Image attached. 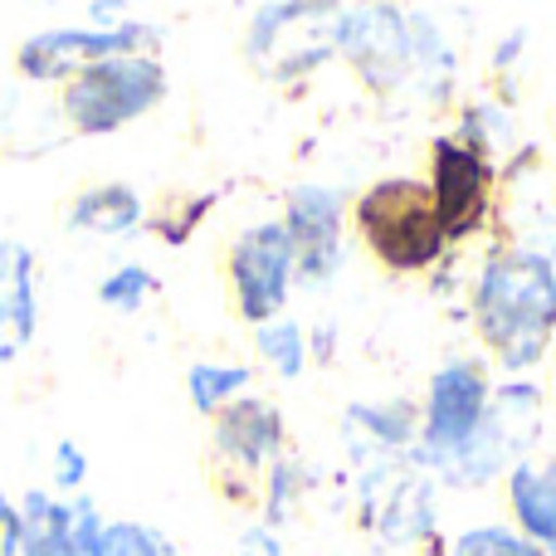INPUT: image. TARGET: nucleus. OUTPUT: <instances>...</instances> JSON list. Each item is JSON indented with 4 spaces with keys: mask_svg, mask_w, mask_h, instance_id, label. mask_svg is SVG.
Segmentation results:
<instances>
[{
    "mask_svg": "<svg viewBox=\"0 0 556 556\" xmlns=\"http://www.w3.org/2000/svg\"><path fill=\"white\" fill-rule=\"evenodd\" d=\"M88 15H93V20H117V15H123V5H108V0H93V5H88Z\"/></svg>",
    "mask_w": 556,
    "mask_h": 556,
    "instance_id": "393cba45",
    "label": "nucleus"
},
{
    "mask_svg": "<svg viewBox=\"0 0 556 556\" xmlns=\"http://www.w3.org/2000/svg\"><path fill=\"white\" fill-rule=\"evenodd\" d=\"M103 556H176L166 532L147 528V522H108L103 532Z\"/></svg>",
    "mask_w": 556,
    "mask_h": 556,
    "instance_id": "aec40b11",
    "label": "nucleus"
},
{
    "mask_svg": "<svg viewBox=\"0 0 556 556\" xmlns=\"http://www.w3.org/2000/svg\"><path fill=\"white\" fill-rule=\"evenodd\" d=\"M415 39H420V20H405L401 10H386V5L337 15L332 25V49H342L376 88L410 74Z\"/></svg>",
    "mask_w": 556,
    "mask_h": 556,
    "instance_id": "1a4fd4ad",
    "label": "nucleus"
},
{
    "mask_svg": "<svg viewBox=\"0 0 556 556\" xmlns=\"http://www.w3.org/2000/svg\"><path fill=\"white\" fill-rule=\"evenodd\" d=\"M434 215L444 225V240L464 244L489 225L493 215V162L489 152L469 147L464 137H434L430 142V181Z\"/></svg>",
    "mask_w": 556,
    "mask_h": 556,
    "instance_id": "0eeeda50",
    "label": "nucleus"
},
{
    "mask_svg": "<svg viewBox=\"0 0 556 556\" xmlns=\"http://www.w3.org/2000/svg\"><path fill=\"white\" fill-rule=\"evenodd\" d=\"M20 542H25V528H20V503H10L0 493V556H20Z\"/></svg>",
    "mask_w": 556,
    "mask_h": 556,
    "instance_id": "5701e85b",
    "label": "nucleus"
},
{
    "mask_svg": "<svg viewBox=\"0 0 556 556\" xmlns=\"http://www.w3.org/2000/svg\"><path fill=\"white\" fill-rule=\"evenodd\" d=\"M166 93H172V78H166L162 59L123 54L68 78L59 108H64V123L78 137H113L123 127H132L137 117L156 113L166 103Z\"/></svg>",
    "mask_w": 556,
    "mask_h": 556,
    "instance_id": "7ed1b4c3",
    "label": "nucleus"
},
{
    "mask_svg": "<svg viewBox=\"0 0 556 556\" xmlns=\"http://www.w3.org/2000/svg\"><path fill=\"white\" fill-rule=\"evenodd\" d=\"M508 489V513H513V532L556 556V464L552 459H518L503 473Z\"/></svg>",
    "mask_w": 556,
    "mask_h": 556,
    "instance_id": "ddd939ff",
    "label": "nucleus"
},
{
    "mask_svg": "<svg viewBox=\"0 0 556 556\" xmlns=\"http://www.w3.org/2000/svg\"><path fill=\"white\" fill-rule=\"evenodd\" d=\"M283 415H278L274 401H260V395H240L235 405H225L211 420V444L215 459L225 469H240L244 479H260L269 473L278 459H283Z\"/></svg>",
    "mask_w": 556,
    "mask_h": 556,
    "instance_id": "9b49d317",
    "label": "nucleus"
},
{
    "mask_svg": "<svg viewBox=\"0 0 556 556\" xmlns=\"http://www.w3.org/2000/svg\"><path fill=\"white\" fill-rule=\"evenodd\" d=\"M293 498H298V464L278 459L269 469V503H264V508H269V528L293 513Z\"/></svg>",
    "mask_w": 556,
    "mask_h": 556,
    "instance_id": "4be33fe9",
    "label": "nucleus"
},
{
    "mask_svg": "<svg viewBox=\"0 0 556 556\" xmlns=\"http://www.w3.org/2000/svg\"><path fill=\"white\" fill-rule=\"evenodd\" d=\"M283 230L293 240L298 283L323 288L327 278L342 269V230H346V205L342 191L323 181H298L283 201Z\"/></svg>",
    "mask_w": 556,
    "mask_h": 556,
    "instance_id": "6e6552de",
    "label": "nucleus"
},
{
    "mask_svg": "<svg viewBox=\"0 0 556 556\" xmlns=\"http://www.w3.org/2000/svg\"><path fill=\"white\" fill-rule=\"evenodd\" d=\"M254 346L283 381H298L307 371V337L293 317H274V323L254 327Z\"/></svg>",
    "mask_w": 556,
    "mask_h": 556,
    "instance_id": "f3484780",
    "label": "nucleus"
},
{
    "mask_svg": "<svg viewBox=\"0 0 556 556\" xmlns=\"http://www.w3.org/2000/svg\"><path fill=\"white\" fill-rule=\"evenodd\" d=\"M235 556H288V552L274 538V528H244L240 542H235Z\"/></svg>",
    "mask_w": 556,
    "mask_h": 556,
    "instance_id": "b1692460",
    "label": "nucleus"
},
{
    "mask_svg": "<svg viewBox=\"0 0 556 556\" xmlns=\"http://www.w3.org/2000/svg\"><path fill=\"white\" fill-rule=\"evenodd\" d=\"M352 225L366 254L391 274H425L450 250L430 191L410 176H386V181L366 186L352 205Z\"/></svg>",
    "mask_w": 556,
    "mask_h": 556,
    "instance_id": "f03ea898",
    "label": "nucleus"
},
{
    "mask_svg": "<svg viewBox=\"0 0 556 556\" xmlns=\"http://www.w3.org/2000/svg\"><path fill=\"white\" fill-rule=\"evenodd\" d=\"M489 401H493V381L483 371V362L454 356L425 386V405H420V434H415V459L425 469L440 473L444 464L459 450H469L473 434L489 420Z\"/></svg>",
    "mask_w": 556,
    "mask_h": 556,
    "instance_id": "39448f33",
    "label": "nucleus"
},
{
    "mask_svg": "<svg viewBox=\"0 0 556 556\" xmlns=\"http://www.w3.org/2000/svg\"><path fill=\"white\" fill-rule=\"evenodd\" d=\"M49 483H54L59 498H74V493H84V483H88V454L78 450L74 440H59L54 444V469H49Z\"/></svg>",
    "mask_w": 556,
    "mask_h": 556,
    "instance_id": "412c9836",
    "label": "nucleus"
},
{
    "mask_svg": "<svg viewBox=\"0 0 556 556\" xmlns=\"http://www.w3.org/2000/svg\"><path fill=\"white\" fill-rule=\"evenodd\" d=\"M473 327L503 371H532L556 337V264L538 250H498L473 283Z\"/></svg>",
    "mask_w": 556,
    "mask_h": 556,
    "instance_id": "f257e3e1",
    "label": "nucleus"
},
{
    "mask_svg": "<svg viewBox=\"0 0 556 556\" xmlns=\"http://www.w3.org/2000/svg\"><path fill=\"white\" fill-rule=\"evenodd\" d=\"M225 274H230L235 313H240L244 323L264 327V323H274V317H283L288 288L298 283L293 240H288L283 220H260L235 235Z\"/></svg>",
    "mask_w": 556,
    "mask_h": 556,
    "instance_id": "423d86ee",
    "label": "nucleus"
},
{
    "mask_svg": "<svg viewBox=\"0 0 556 556\" xmlns=\"http://www.w3.org/2000/svg\"><path fill=\"white\" fill-rule=\"evenodd\" d=\"M20 556H103V513L88 493L59 498L49 489H29L20 503Z\"/></svg>",
    "mask_w": 556,
    "mask_h": 556,
    "instance_id": "9d476101",
    "label": "nucleus"
},
{
    "mask_svg": "<svg viewBox=\"0 0 556 556\" xmlns=\"http://www.w3.org/2000/svg\"><path fill=\"white\" fill-rule=\"evenodd\" d=\"M250 381H254V371L240 362H195L191 371H186V395H191L195 410L215 420L225 405L250 395Z\"/></svg>",
    "mask_w": 556,
    "mask_h": 556,
    "instance_id": "dca6fc26",
    "label": "nucleus"
},
{
    "mask_svg": "<svg viewBox=\"0 0 556 556\" xmlns=\"http://www.w3.org/2000/svg\"><path fill=\"white\" fill-rule=\"evenodd\" d=\"M450 556H547L542 547H532L522 532L513 528H498V522H489V528H469L454 538Z\"/></svg>",
    "mask_w": 556,
    "mask_h": 556,
    "instance_id": "6ab92c4d",
    "label": "nucleus"
},
{
    "mask_svg": "<svg viewBox=\"0 0 556 556\" xmlns=\"http://www.w3.org/2000/svg\"><path fill=\"white\" fill-rule=\"evenodd\" d=\"M352 430L366 434L371 454H395L405 444H415L420 434V410L405 401H386V405H352Z\"/></svg>",
    "mask_w": 556,
    "mask_h": 556,
    "instance_id": "2eb2a0df",
    "label": "nucleus"
},
{
    "mask_svg": "<svg viewBox=\"0 0 556 556\" xmlns=\"http://www.w3.org/2000/svg\"><path fill=\"white\" fill-rule=\"evenodd\" d=\"M156 274L147 269V264L127 260L117 264V269L103 274V283H98V303L108 307V313H142L147 298H156Z\"/></svg>",
    "mask_w": 556,
    "mask_h": 556,
    "instance_id": "a211bd4d",
    "label": "nucleus"
},
{
    "mask_svg": "<svg viewBox=\"0 0 556 556\" xmlns=\"http://www.w3.org/2000/svg\"><path fill=\"white\" fill-rule=\"evenodd\" d=\"M68 230L74 235H98V240H123V235H137L147 225V201L137 186L127 181H103L88 186L84 195H74L68 205Z\"/></svg>",
    "mask_w": 556,
    "mask_h": 556,
    "instance_id": "4468645a",
    "label": "nucleus"
},
{
    "mask_svg": "<svg viewBox=\"0 0 556 556\" xmlns=\"http://www.w3.org/2000/svg\"><path fill=\"white\" fill-rule=\"evenodd\" d=\"M39 327V274L35 254L20 240H0V366L15 362Z\"/></svg>",
    "mask_w": 556,
    "mask_h": 556,
    "instance_id": "f8f14e48",
    "label": "nucleus"
},
{
    "mask_svg": "<svg viewBox=\"0 0 556 556\" xmlns=\"http://www.w3.org/2000/svg\"><path fill=\"white\" fill-rule=\"evenodd\" d=\"M162 29L152 20H117V25H49L20 39L15 74L25 84H68L84 68L123 54H152Z\"/></svg>",
    "mask_w": 556,
    "mask_h": 556,
    "instance_id": "20e7f679",
    "label": "nucleus"
}]
</instances>
